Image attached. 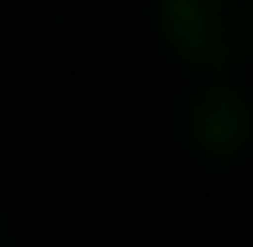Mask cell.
<instances>
[{"mask_svg":"<svg viewBox=\"0 0 253 247\" xmlns=\"http://www.w3.org/2000/svg\"><path fill=\"white\" fill-rule=\"evenodd\" d=\"M162 33L200 70H237L253 59V0H162Z\"/></svg>","mask_w":253,"mask_h":247,"instance_id":"6da1fadb","label":"cell"},{"mask_svg":"<svg viewBox=\"0 0 253 247\" xmlns=\"http://www.w3.org/2000/svg\"><path fill=\"white\" fill-rule=\"evenodd\" d=\"M189 129H194V140L210 150H221V156H232V150H243L253 140V102L237 92V86H205L200 97L189 102Z\"/></svg>","mask_w":253,"mask_h":247,"instance_id":"7a4b0ae2","label":"cell"}]
</instances>
